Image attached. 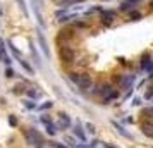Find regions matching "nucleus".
<instances>
[{"label":"nucleus","instance_id":"11","mask_svg":"<svg viewBox=\"0 0 153 148\" xmlns=\"http://www.w3.org/2000/svg\"><path fill=\"white\" fill-rule=\"evenodd\" d=\"M117 98H119V91H117V90H114L112 93H109L107 97H103V98H102V105H109V103H112V102H114V100H117Z\"/></svg>","mask_w":153,"mask_h":148},{"label":"nucleus","instance_id":"23","mask_svg":"<svg viewBox=\"0 0 153 148\" xmlns=\"http://www.w3.org/2000/svg\"><path fill=\"white\" fill-rule=\"evenodd\" d=\"M12 93H16V95L26 93V88H24V86H21V84H19V86H14V88H12Z\"/></svg>","mask_w":153,"mask_h":148},{"label":"nucleus","instance_id":"17","mask_svg":"<svg viewBox=\"0 0 153 148\" xmlns=\"http://www.w3.org/2000/svg\"><path fill=\"white\" fill-rule=\"evenodd\" d=\"M69 79L78 86V84H79V81H81V74H79V72H69Z\"/></svg>","mask_w":153,"mask_h":148},{"label":"nucleus","instance_id":"25","mask_svg":"<svg viewBox=\"0 0 153 148\" xmlns=\"http://www.w3.org/2000/svg\"><path fill=\"white\" fill-rule=\"evenodd\" d=\"M7 45L10 47V50H12V53H14V55H17V57H21V52H19V50H17V48L14 47V43H12V41H7Z\"/></svg>","mask_w":153,"mask_h":148},{"label":"nucleus","instance_id":"40","mask_svg":"<svg viewBox=\"0 0 153 148\" xmlns=\"http://www.w3.org/2000/svg\"><path fill=\"white\" fill-rule=\"evenodd\" d=\"M98 143H100L98 140H93V141H91V148H95V147H96V145H98Z\"/></svg>","mask_w":153,"mask_h":148},{"label":"nucleus","instance_id":"9","mask_svg":"<svg viewBox=\"0 0 153 148\" xmlns=\"http://www.w3.org/2000/svg\"><path fill=\"white\" fill-rule=\"evenodd\" d=\"M59 119H60V124H57V128H64V129L71 128V116H67L65 112H60Z\"/></svg>","mask_w":153,"mask_h":148},{"label":"nucleus","instance_id":"16","mask_svg":"<svg viewBox=\"0 0 153 148\" xmlns=\"http://www.w3.org/2000/svg\"><path fill=\"white\" fill-rule=\"evenodd\" d=\"M29 50H31V53H33V60H34V64H36V67H40V55H38V52H36V48L29 43Z\"/></svg>","mask_w":153,"mask_h":148},{"label":"nucleus","instance_id":"2","mask_svg":"<svg viewBox=\"0 0 153 148\" xmlns=\"http://www.w3.org/2000/svg\"><path fill=\"white\" fill-rule=\"evenodd\" d=\"M59 57H60L62 62H72L74 60V50L67 45H62L59 48Z\"/></svg>","mask_w":153,"mask_h":148},{"label":"nucleus","instance_id":"32","mask_svg":"<svg viewBox=\"0 0 153 148\" xmlns=\"http://www.w3.org/2000/svg\"><path fill=\"white\" fill-rule=\"evenodd\" d=\"M74 26H78V28H88L90 24H88V22H84V21H76V22H74Z\"/></svg>","mask_w":153,"mask_h":148},{"label":"nucleus","instance_id":"34","mask_svg":"<svg viewBox=\"0 0 153 148\" xmlns=\"http://www.w3.org/2000/svg\"><path fill=\"white\" fill-rule=\"evenodd\" d=\"M145 100H153V88H150V90L145 93Z\"/></svg>","mask_w":153,"mask_h":148},{"label":"nucleus","instance_id":"33","mask_svg":"<svg viewBox=\"0 0 153 148\" xmlns=\"http://www.w3.org/2000/svg\"><path fill=\"white\" fill-rule=\"evenodd\" d=\"M84 126H86V129H88V133H91V134H93V133H95V131H96V129H95V126H93V124H91V122H86V124H84Z\"/></svg>","mask_w":153,"mask_h":148},{"label":"nucleus","instance_id":"7","mask_svg":"<svg viewBox=\"0 0 153 148\" xmlns=\"http://www.w3.org/2000/svg\"><path fill=\"white\" fill-rule=\"evenodd\" d=\"M141 133L146 138H153V121H143L141 122Z\"/></svg>","mask_w":153,"mask_h":148},{"label":"nucleus","instance_id":"38","mask_svg":"<svg viewBox=\"0 0 153 148\" xmlns=\"http://www.w3.org/2000/svg\"><path fill=\"white\" fill-rule=\"evenodd\" d=\"M131 93H133V88H129V90L126 91V95H124V100H126V98H129V97H131Z\"/></svg>","mask_w":153,"mask_h":148},{"label":"nucleus","instance_id":"28","mask_svg":"<svg viewBox=\"0 0 153 148\" xmlns=\"http://www.w3.org/2000/svg\"><path fill=\"white\" fill-rule=\"evenodd\" d=\"M78 3V0H62L60 2V5L62 7H69V5H76Z\"/></svg>","mask_w":153,"mask_h":148},{"label":"nucleus","instance_id":"22","mask_svg":"<svg viewBox=\"0 0 153 148\" xmlns=\"http://www.w3.org/2000/svg\"><path fill=\"white\" fill-rule=\"evenodd\" d=\"M17 124H19L17 117H16V116H9V126H10V128H17Z\"/></svg>","mask_w":153,"mask_h":148},{"label":"nucleus","instance_id":"24","mask_svg":"<svg viewBox=\"0 0 153 148\" xmlns=\"http://www.w3.org/2000/svg\"><path fill=\"white\" fill-rule=\"evenodd\" d=\"M52 107H53V102H45V103H41L38 109H40V110H48V109H52Z\"/></svg>","mask_w":153,"mask_h":148},{"label":"nucleus","instance_id":"19","mask_svg":"<svg viewBox=\"0 0 153 148\" xmlns=\"http://www.w3.org/2000/svg\"><path fill=\"white\" fill-rule=\"evenodd\" d=\"M45 131H47L48 136H55V134H57V126H55V124H48V126L45 128Z\"/></svg>","mask_w":153,"mask_h":148},{"label":"nucleus","instance_id":"13","mask_svg":"<svg viewBox=\"0 0 153 148\" xmlns=\"http://www.w3.org/2000/svg\"><path fill=\"white\" fill-rule=\"evenodd\" d=\"M17 60H19V64L22 66V69H24V71L29 74V76H33V74H34V69H33V66H31L29 62H26L22 57H17Z\"/></svg>","mask_w":153,"mask_h":148},{"label":"nucleus","instance_id":"29","mask_svg":"<svg viewBox=\"0 0 153 148\" xmlns=\"http://www.w3.org/2000/svg\"><path fill=\"white\" fill-rule=\"evenodd\" d=\"M16 74H17V72H14L12 67H7V69H5V76H7V78H14Z\"/></svg>","mask_w":153,"mask_h":148},{"label":"nucleus","instance_id":"20","mask_svg":"<svg viewBox=\"0 0 153 148\" xmlns=\"http://www.w3.org/2000/svg\"><path fill=\"white\" fill-rule=\"evenodd\" d=\"M17 5H19V9L22 10V14L28 17V16H29V12H28V7H26V0H17Z\"/></svg>","mask_w":153,"mask_h":148},{"label":"nucleus","instance_id":"41","mask_svg":"<svg viewBox=\"0 0 153 148\" xmlns=\"http://www.w3.org/2000/svg\"><path fill=\"white\" fill-rule=\"evenodd\" d=\"M76 148H90V147H88V145H78Z\"/></svg>","mask_w":153,"mask_h":148},{"label":"nucleus","instance_id":"27","mask_svg":"<svg viewBox=\"0 0 153 148\" xmlns=\"http://www.w3.org/2000/svg\"><path fill=\"white\" fill-rule=\"evenodd\" d=\"M40 121H41V122H43L45 126H48V124H53V122H52V119H50L48 116H45V114H43V116L40 117Z\"/></svg>","mask_w":153,"mask_h":148},{"label":"nucleus","instance_id":"30","mask_svg":"<svg viewBox=\"0 0 153 148\" xmlns=\"http://www.w3.org/2000/svg\"><path fill=\"white\" fill-rule=\"evenodd\" d=\"M141 103H143V98H141V97H134V98H133V105H134V107H140Z\"/></svg>","mask_w":153,"mask_h":148},{"label":"nucleus","instance_id":"6","mask_svg":"<svg viewBox=\"0 0 153 148\" xmlns=\"http://www.w3.org/2000/svg\"><path fill=\"white\" fill-rule=\"evenodd\" d=\"M152 62H153V57L150 55V52H145V53L141 55V60H140V67H141L143 71H146V72H148V69H150Z\"/></svg>","mask_w":153,"mask_h":148},{"label":"nucleus","instance_id":"21","mask_svg":"<svg viewBox=\"0 0 153 148\" xmlns=\"http://www.w3.org/2000/svg\"><path fill=\"white\" fill-rule=\"evenodd\" d=\"M26 95H28L29 98H40V97H41L38 91H34V90H31V88H29V90H26Z\"/></svg>","mask_w":153,"mask_h":148},{"label":"nucleus","instance_id":"1","mask_svg":"<svg viewBox=\"0 0 153 148\" xmlns=\"http://www.w3.org/2000/svg\"><path fill=\"white\" fill-rule=\"evenodd\" d=\"M24 138H26V141H28L31 147H34V148H43L47 145V141L41 138V134H40L34 128H28V129L24 131Z\"/></svg>","mask_w":153,"mask_h":148},{"label":"nucleus","instance_id":"5","mask_svg":"<svg viewBox=\"0 0 153 148\" xmlns=\"http://www.w3.org/2000/svg\"><path fill=\"white\" fill-rule=\"evenodd\" d=\"M91 84H93V81H91L90 74H81V81H79L78 88H79L81 91H88V90L91 88Z\"/></svg>","mask_w":153,"mask_h":148},{"label":"nucleus","instance_id":"14","mask_svg":"<svg viewBox=\"0 0 153 148\" xmlns=\"http://www.w3.org/2000/svg\"><path fill=\"white\" fill-rule=\"evenodd\" d=\"M112 126H114V128H115V129H117V131H119V133L122 134V136H126V138L133 140V134H131L129 131H126V129H124V126H121V124H119L117 121H112Z\"/></svg>","mask_w":153,"mask_h":148},{"label":"nucleus","instance_id":"36","mask_svg":"<svg viewBox=\"0 0 153 148\" xmlns=\"http://www.w3.org/2000/svg\"><path fill=\"white\" fill-rule=\"evenodd\" d=\"M122 78H124V74H115V76H114V81L121 84V81H122Z\"/></svg>","mask_w":153,"mask_h":148},{"label":"nucleus","instance_id":"39","mask_svg":"<svg viewBox=\"0 0 153 148\" xmlns=\"http://www.w3.org/2000/svg\"><path fill=\"white\" fill-rule=\"evenodd\" d=\"M124 2H127V3H133V5H136V3H140L141 0H124Z\"/></svg>","mask_w":153,"mask_h":148},{"label":"nucleus","instance_id":"31","mask_svg":"<svg viewBox=\"0 0 153 148\" xmlns=\"http://www.w3.org/2000/svg\"><path fill=\"white\" fill-rule=\"evenodd\" d=\"M65 143H67V145H71V147H72V148H76V147H78V143H76V140H74V138H69V136L65 138Z\"/></svg>","mask_w":153,"mask_h":148},{"label":"nucleus","instance_id":"3","mask_svg":"<svg viewBox=\"0 0 153 148\" xmlns=\"http://www.w3.org/2000/svg\"><path fill=\"white\" fill-rule=\"evenodd\" d=\"M114 91V84L112 83H102L100 86H96V90H95V95H98V97H107L109 93H112Z\"/></svg>","mask_w":153,"mask_h":148},{"label":"nucleus","instance_id":"4","mask_svg":"<svg viewBox=\"0 0 153 148\" xmlns=\"http://www.w3.org/2000/svg\"><path fill=\"white\" fill-rule=\"evenodd\" d=\"M100 19H102V22H103L105 26H112V22H114V19H115V12H114V10H102Z\"/></svg>","mask_w":153,"mask_h":148},{"label":"nucleus","instance_id":"26","mask_svg":"<svg viewBox=\"0 0 153 148\" xmlns=\"http://www.w3.org/2000/svg\"><path fill=\"white\" fill-rule=\"evenodd\" d=\"M24 107L29 109V110H33V109H36V103H34L33 100H26V102H24Z\"/></svg>","mask_w":153,"mask_h":148},{"label":"nucleus","instance_id":"12","mask_svg":"<svg viewBox=\"0 0 153 148\" xmlns=\"http://www.w3.org/2000/svg\"><path fill=\"white\" fill-rule=\"evenodd\" d=\"M72 131H74V134H76L81 141H84V143H86V133H84V129H83V126H81L79 122L72 128Z\"/></svg>","mask_w":153,"mask_h":148},{"label":"nucleus","instance_id":"37","mask_svg":"<svg viewBox=\"0 0 153 148\" xmlns=\"http://www.w3.org/2000/svg\"><path fill=\"white\" fill-rule=\"evenodd\" d=\"M50 145H52L53 148H67L65 145H62V143H53V141H50Z\"/></svg>","mask_w":153,"mask_h":148},{"label":"nucleus","instance_id":"8","mask_svg":"<svg viewBox=\"0 0 153 148\" xmlns=\"http://www.w3.org/2000/svg\"><path fill=\"white\" fill-rule=\"evenodd\" d=\"M134 79H136V76H134V74H127V76L124 74V78H122V81H121V88H124V90H126V88H127V90H129V88H133Z\"/></svg>","mask_w":153,"mask_h":148},{"label":"nucleus","instance_id":"10","mask_svg":"<svg viewBox=\"0 0 153 148\" xmlns=\"http://www.w3.org/2000/svg\"><path fill=\"white\" fill-rule=\"evenodd\" d=\"M38 43H40V48L43 50L45 57H47V59H50V48H48V45H47V40L41 36V33H40V31H38Z\"/></svg>","mask_w":153,"mask_h":148},{"label":"nucleus","instance_id":"35","mask_svg":"<svg viewBox=\"0 0 153 148\" xmlns=\"http://www.w3.org/2000/svg\"><path fill=\"white\" fill-rule=\"evenodd\" d=\"M100 10H102V7H100V5H96V7H91L86 14H93V12H100Z\"/></svg>","mask_w":153,"mask_h":148},{"label":"nucleus","instance_id":"18","mask_svg":"<svg viewBox=\"0 0 153 148\" xmlns=\"http://www.w3.org/2000/svg\"><path fill=\"white\" fill-rule=\"evenodd\" d=\"M133 9H134V5L133 3H127V2H122L121 7H119V10H122V12H131Z\"/></svg>","mask_w":153,"mask_h":148},{"label":"nucleus","instance_id":"42","mask_svg":"<svg viewBox=\"0 0 153 148\" xmlns=\"http://www.w3.org/2000/svg\"><path fill=\"white\" fill-rule=\"evenodd\" d=\"M33 2H40V0H33Z\"/></svg>","mask_w":153,"mask_h":148},{"label":"nucleus","instance_id":"15","mask_svg":"<svg viewBox=\"0 0 153 148\" xmlns=\"http://www.w3.org/2000/svg\"><path fill=\"white\" fill-rule=\"evenodd\" d=\"M140 19H143V14L140 12V10H131L129 12V21H140Z\"/></svg>","mask_w":153,"mask_h":148},{"label":"nucleus","instance_id":"43","mask_svg":"<svg viewBox=\"0 0 153 148\" xmlns=\"http://www.w3.org/2000/svg\"><path fill=\"white\" fill-rule=\"evenodd\" d=\"M152 7H153V0H152Z\"/></svg>","mask_w":153,"mask_h":148}]
</instances>
